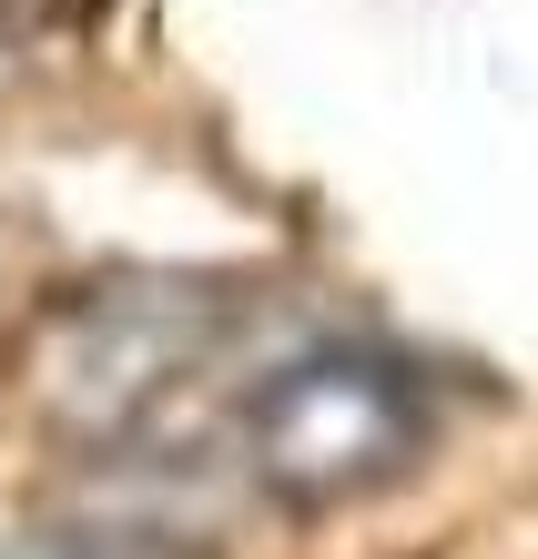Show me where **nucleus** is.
Instances as JSON below:
<instances>
[{"instance_id": "nucleus-1", "label": "nucleus", "mask_w": 538, "mask_h": 559, "mask_svg": "<svg viewBox=\"0 0 538 559\" xmlns=\"http://www.w3.org/2000/svg\"><path fill=\"white\" fill-rule=\"evenodd\" d=\"M427 377L386 346H306L285 367L254 377L244 417V468L254 488H275L285 509H346L376 499L427 457Z\"/></svg>"}, {"instance_id": "nucleus-4", "label": "nucleus", "mask_w": 538, "mask_h": 559, "mask_svg": "<svg viewBox=\"0 0 538 559\" xmlns=\"http://www.w3.org/2000/svg\"><path fill=\"white\" fill-rule=\"evenodd\" d=\"M0 72H11V21H0Z\"/></svg>"}, {"instance_id": "nucleus-2", "label": "nucleus", "mask_w": 538, "mask_h": 559, "mask_svg": "<svg viewBox=\"0 0 538 559\" xmlns=\"http://www.w3.org/2000/svg\"><path fill=\"white\" fill-rule=\"evenodd\" d=\"M224 316H234V295L214 275H112L51 316L41 356H31V386H41L61 438L112 448L214 356Z\"/></svg>"}, {"instance_id": "nucleus-3", "label": "nucleus", "mask_w": 538, "mask_h": 559, "mask_svg": "<svg viewBox=\"0 0 538 559\" xmlns=\"http://www.w3.org/2000/svg\"><path fill=\"white\" fill-rule=\"evenodd\" d=\"M72 559H163V549H72Z\"/></svg>"}]
</instances>
